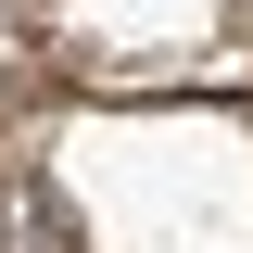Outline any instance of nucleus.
<instances>
[{"mask_svg": "<svg viewBox=\"0 0 253 253\" xmlns=\"http://www.w3.org/2000/svg\"><path fill=\"white\" fill-rule=\"evenodd\" d=\"M0 253H89V228L51 190V165H0Z\"/></svg>", "mask_w": 253, "mask_h": 253, "instance_id": "nucleus-1", "label": "nucleus"}, {"mask_svg": "<svg viewBox=\"0 0 253 253\" xmlns=\"http://www.w3.org/2000/svg\"><path fill=\"white\" fill-rule=\"evenodd\" d=\"M228 26H241V38H253V0H241V13H228Z\"/></svg>", "mask_w": 253, "mask_h": 253, "instance_id": "nucleus-2", "label": "nucleus"}]
</instances>
